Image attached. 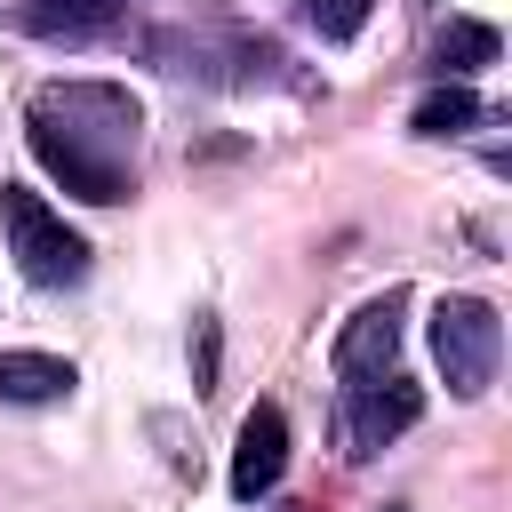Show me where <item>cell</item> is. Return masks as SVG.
Listing matches in <instances>:
<instances>
[{"instance_id":"obj_1","label":"cell","mask_w":512,"mask_h":512,"mask_svg":"<svg viewBox=\"0 0 512 512\" xmlns=\"http://www.w3.org/2000/svg\"><path fill=\"white\" fill-rule=\"evenodd\" d=\"M24 144L32 160L72 192V200H128L136 192V152H144V104L112 80H48L24 104Z\"/></svg>"},{"instance_id":"obj_2","label":"cell","mask_w":512,"mask_h":512,"mask_svg":"<svg viewBox=\"0 0 512 512\" xmlns=\"http://www.w3.org/2000/svg\"><path fill=\"white\" fill-rule=\"evenodd\" d=\"M0 232H8V256L32 288H72L88 280V240L32 192V184H0Z\"/></svg>"},{"instance_id":"obj_3","label":"cell","mask_w":512,"mask_h":512,"mask_svg":"<svg viewBox=\"0 0 512 512\" xmlns=\"http://www.w3.org/2000/svg\"><path fill=\"white\" fill-rule=\"evenodd\" d=\"M432 360H440L456 400H480L496 384V360H504V312L488 296H440L432 304Z\"/></svg>"},{"instance_id":"obj_4","label":"cell","mask_w":512,"mask_h":512,"mask_svg":"<svg viewBox=\"0 0 512 512\" xmlns=\"http://www.w3.org/2000/svg\"><path fill=\"white\" fill-rule=\"evenodd\" d=\"M416 416H424V392L392 368V376H368V384H344V448L352 456H376V448H392L400 432H416Z\"/></svg>"},{"instance_id":"obj_5","label":"cell","mask_w":512,"mask_h":512,"mask_svg":"<svg viewBox=\"0 0 512 512\" xmlns=\"http://www.w3.org/2000/svg\"><path fill=\"white\" fill-rule=\"evenodd\" d=\"M400 312H408V296L400 288H384L376 304H360L344 328H336V376L344 384H368V376H392V360H400Z\"/></svg>"},{"instance_id":"obj_6","label":"cell","mask_w":512,"mask_h":512,"mask_svg":"<svg viewBox=\"0 0 512 512\" xmlns=\"http://www.w3.org/2000/svg\"><path fill=\"white\" fill-rule=\"evenodd\" d=\"M280 472H288V416H280V400H256V408L240 416L232 496H240V504H256V496H272V488H280Z\"/></svg>"},{"instance_id":"obj_7","label":"cell","mask_w":512,"mask_h":512,"mask_svg":"<svg viewBox=\"0 0 512 512\" xmlns=\"http://www.w3.org/2000/svg\"><path fill=\"white\" fill-rule=\"evenodd\" d=\"M80 392V368L56 352H0V408H56Z\"/></svg>"},{"instance_id":"obj_8","label":"cell","mask_w":512,"mask_h":512,"mask_svg":"<svg viewBox=\"0 0 512 512\" xmlns=\"http://www.w3.org/2000/svg\"><path fill=\"white\" fill-rule=\"evenodd\" d=\"M120 16V0H24L16 8V24L32 32V40H88V32H104Z\"/></svg>"},{"instance_id":"obj_9","label":"cell","mask_w":512,"mask_h":512,"mask_svg":"<svg viewBox=\"0 0 512 512\" xmlns=\"http://www.w3.org/2000/svg\"><path fill=\"white\" fill-rule=\"evenodd\" d=\"M496 56H504V40H496V24H480V16H448L440 40H432L440 80H464V72H480V64H496Z\"/></svg>"},{"instance_id":"obj_10","label":"cell","mask_w":512,"mask_h":512,"mask_svg":"<svg viewBox=\"0 0 512 512\" xmlns=\"http://www.w3.org/2000/svg\"><path fill=\"white\" fill-rule=\"evenodd\" d=\"M480 120H488V104H480V96H472L464 80L432 88V96H424V104L408 112V128H416V136H464V128H480Z\"/></svg>"},{"instance_id":"obj_11","label":"cell","mask_w":512,"mask_h":512,"mask_svg":"<svg viewBox=\"0 0 512 512\" xmlns=\"http://www.w3.org/2000/svg\"><path fill=\"white\" fill-rule=\"evenodd\" d=\"M368 8H376V0H304V24H312L320 40H352V32L368 24Z\"/></svg>"},{"instance_id":"obj_12","label":"cell","mask_w":512,"mask_h":512,"mask_svg":"<svg viewBox=\"0 0 512 512\" xmlns=\"http://www.w3.org/2000/svg\"><path fill=\"white\" fill-rule=\"evenodd\" d=\"M216 352H224V328L200 312L192 320V392H216Z\"/></svg>"},{"instance_id":"obj_13","label":"cell","mask_w":512,"mask_h":512,"mask_svg":"<svg viewBox=\"0 0 512 512\" xmlns=\"http://www.w3.org/2000/svg\"><path fill=\"white\" fill-rule=\"evenodd\" d=\"M280 512H304V504H280Z\"/></svg>"},{"instance_id":"obj_14","label":"cell","mask_w":512,"mask_h":512,"mask_svg":"<svg viewBox=\"0 0 512 512\" xmlns=\"http://www.w3.org/2000/svg\"><path fill=\"white\" fill-rule=\"evenodd\" d=\"M384 512H400V504H384Z\"/></svg>"}]
</instances>
